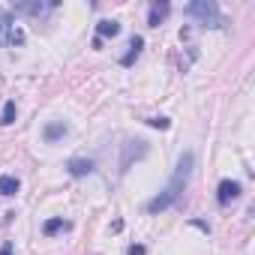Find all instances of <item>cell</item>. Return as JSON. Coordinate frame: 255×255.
Returning <instances> with one entry per match:
<instances>
[{"instance_id": "3957f363", "label": "cell", "mask_w": 255, "mask_h": 255, "mask_svg": "<svg viewBox=\"0 0 255 255\" xmlns=\"http://www.w3.org/2000/svg\"><path fill=\"white\" fill-rule=\"evenodd\" d=\"M0 45H6V48L24 45V30L18 24H12V12L9 9H0Z\"/></svg>"}, {"instance_id": "2e32d148", "label": "cell", "mask_w": 255, "mask_h": 255, "mask_svg": "<svg viewBox=\"0 0 255 255\" xmlns=\"http://www.w3.org/2000/svg\"><path fill=\"white\" fill-rule=\"evenodd\" d=\"M144 252H147V249H144L141 243H132V246H129V252H126V255H144Z\"/></svg>"}, {"instance_id": "7a4b0ae2", "label": "cell", "mask_w": 255, "mask_h": 255, "mask_svg": "<svg viewBox=\"0 0 255 255\" xmlns=\"http://www.w3.org/2000/svg\"><path fill=\"white\" fill-rule=\"evenodd\" d=\"M186 15L198 18L201 27H210V30H222L225 27V15L219 12V6L213 3V0H192V3L186 6Z\"/></svg>"}, {"instance_id": "8fae6325", "label": "cell", "mask_w": 255, "mask_h": 255, "mask_svg": "<svg viewBox=\"0 0 255 255\" xmlns=\"http://www.w3.org/2000/svg\"><path fill=\"white\" fill-rule=\"evenodd\" d=\"M117 33H120V21H114V18H105V21H99V24H96V39L117 36Z\"/></svg>"}, {"instance_id": "ac0fdd59", "label": "cell", "mask_w": 255, "mask_h": 255, "mask_svg": "<svg viewBox=\"0 0 255 255\" xmlns=\"http://www.w3.org/2000/svg\"><path fill=\"white\" fill-rule=\"evenodd\" d=\"M189 225H195V228H201V231H210V225H207V222H201V219H192Z\"/></svg>"}, {"instance_id": "ba28073f", "label": "cell", "mask_w": 255, "mask_h": 255, "mask_svg": "<svg viewBox=\"0 0 255 255\" xmlns=\"http://www.w3.org/2000/svg\"><path fill=\"white\" fill-rule=\"evenodd\" d=\"M168 3H165V0H153V3H150V12H147V27H159L162 21H165V15H168Z\"/></svg>"}, {"instance_id": "7c38bea8", "label": "cell", "mask_w": 255, "mask_h": 255, "mask_svg": "<svg viewBox=\"0 0 255 255\" xmlns=\"http://www.w3.org/2000/svg\"><path fill=\"white\" fill-rule=\"evenodd\" d=\"M57 231H69V222H66L63 216H54V219H48V222L42 225V234H45V237H51V234H57Z\"/></svg>"}, {"instance_id": "5bb4252c", "label": "cell", "mask_w": 255, "mask_h": 255, "mask_svg": "<svg viewBox=\"0 0 255 255\" xmlns=\"http://www.w3.org/2000/svg\"><path fill=\"white\" fill-rule=\"evenodd\" d=\"M15 114H18V111H15V102L9 99V102L3 105V114H0V123H3V126H9V123H15Z\"/></svg>"}, {"instance_id": "e0dca14e", "label": "cell", "mask_w": 255, "mask_h": 255, "mask_svg": "<svg viewBox=\"0 0 255 255\" xmlns=\"http://www.w3.org/2000/svg\"><path fill=\"white\" fill-rule=\"evenodd\" d=\"M0 255H15V249H12V240H6L3 246H0Z\"/></svg>"}, {"instance_id": "4fadbf2b", "label": "cell", "mask_w": 255, "mask_h": 255, "mask_svg": "<svg viewBox=\"0 0 255 255\" xmlns=\"http://www.w3.org/2000/svg\"><path fill=\"white\" fill-rule=\"evenodd\" d=\"M18 177H12V174H3L0 177V195H15L18 192Z\"/></svg>"}, {"instance_id": "5b68a950", "label": "cell", "mask_w": 255, "mask_h": 255, "mask_svg": "<svg viewBox=\"0 0 255 255\" xmlns=\"http://www.w3.org/2000/svg\"><path fill=\"white\" fill-rule=\"evenodd\" d=\"M144 156H147V141H126L123 144V156H120V174H126L132 162H138Z\"/></svg>"}, {"instance_id": "6da1fadb", "label": "cell", "mask_w": 255, "mask_h": 255, "mask_svg": "<svg viewBox=\"0 0 255 255\" xmlns=\"http://www.w3.org/2000/svg\"><path fill=\"white\" fill-rule=\"evenodd\" d=\"M192 168H195V153H192V150L180 153V159H177V171H174L171 183H168L153 201H147V213H162V210H168V207L183 195V189H186V183H189V177H192Z\"/></svg>"}, {"instance_id": "9a60e30c", "label": "cell", "mask_w": 255, "mask_h": 255, "mask_svg": "<svg viewBox=\"0 0 255 255\" xmlns=\"http://www.w3.org/2000/svg\"><path fill=\"white\" fill-rule=\"evenodd\" d=\"M147 126H153V129H168L171 120L168 117H147Z\"/></svg>"}, {"instance_id": "9c48e42d", "label": "cell", "mask_w": 255, "mask_h": 255, "mask_svg": "<svg viewBox=\"0 0 255 255\" xmlns=\"http://www.w3.org/2000/svg\"><path fill=\"white\" fill-rule=\"evenodd\" d=\"M66 132H69V126H66L63 120H51V123L45 126V129H42V138H45L48 144H54V141H60Z\"/></svg>"}, {"instance_id": "8992f818", "label": "cell", "mask_w": 255, "mask_h": 255, "mask_svg": "<svg viewBox=\"0 0 255 255\" xmlns=\"http://www.w3.org/2000/svg\"><path fill=\"white\" fill-rule=\"evenodd\" d=\"M234 198H240V183L225 177V180L219 183V189H216V204H219V207H228Z\"/></svg>"}, {"instance_id": "277c9868", "label": "cell", "mask_w": 255, "mask_h": 255, "mask_svg": "<svg viewBox=\"0 0 255 255\" xmlns=\"http://www.w3.org/2000/svg\"><path fill=\"white\" fill-rule=\"evenodd\" d=\"M57 3H60V0H51V3H42V0H18V3H12V6H9V12H12V15L18 12V15H33V18H42V15H45L48 9H54Z\"/></svg>"}, {"instance_id": "30bf717a", "label": "cell", "mask_w": 255, "mask_h": 255, "mask_svg": "<svg viewBox=\"0 0 255 255\" xmlns=\"http://www.w3.org/2000/svg\"><path fill=\"white\" fill-rule=\"evenodd\" d=\"M66 171H69L72 177H87V174L96 171V165H93V159H69V162H66Z\"/></svg>"}, {"instance_id": "52a82bcc", "label": "cell", "mask_w": 255, "mask_h": 255, "mask_svg": "<svg viewBox=\"0 0 255 255\" xmlns=\"http://www.w3.org/2000/svg\"><path fill=\"white\" fill-rule=\"evenodd\" d=\"M141 48H144V39H141V36H132L129 42H126V54L120 57V66H126V69H129V66H132V63L138 60Z\"/></svg>"}]
</instances>
